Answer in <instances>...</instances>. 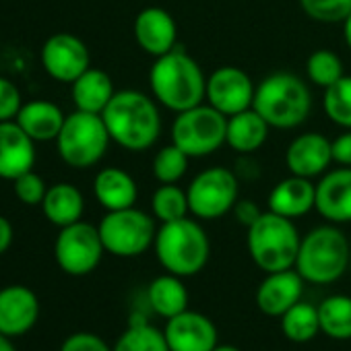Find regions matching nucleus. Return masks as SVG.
Wrapping results in <instances>:
<instances>
[{"label": "nucleus", "instance_id": "f257e3e1", "mask_svg": "<svg viewBox=\"0 0 351 351\" xmlns=\"http://www.w3.org/2000/svg\"><path fill=\"white\" fill-rule=\"evenodd\" d=\"M149 85L155 101L176 114L203 104L207 95V77L201 64L178 46L155 58Z\"/></svg>", "mask_w": 351, "mask_h": 351}, {"label": "nucleus", "instance_id": "f03ea898", "mask_svg": "<svg viewBox=\"0 0 351 351\" xmlns=\"http://www.w3.org/2000/svg\"><path fill=\"white\" fill-rule=\"evenodd\" d=\"M110 138L126 151H147L161 134V116L155 101L143 91H116L101 112Z\"/></svg>", "mask_w": 351, "mask_h": 351}, {"label": "nucleus", "instance_id": "7ed1b4c3", "mask_svg": "<svg viewBox=\"0 0 351 351\" xmlns=\"http://www.w3.org/2000/svg\"><path fill=\"white\" fill-rule=\"evenodd\" d=\"M153 248L159 265L178 277H193L201 273L211 254L207 232L191 217L161 223L155 234Z\"/></svg>", "mask_w": 351, "mask_h": 351}, {"label": "nucleus", "instance_id": "20e7f679", "mask_svg": "<svg viewBox=\"0 0 351 351\" xmlns=\"http://www.w3.org/2000/svg\"><path fill=\"white\" fill-rule=\"evenodd\" d=\"M252 108L271 128L287 130L306 122L312 108V95L300 77L291 73H273L256 85Z\"/></svg>", "mask_w": 351, "mask_h": 351}, {"label": "nucleus", "instance_id": "39448f33", "mask_svg": "<svg viewBox=\"0 0 351 351\" xmlns=\"http://www.w3.org/2000/svg\"><path fill=\"white\" fill-rule=\"evenodd\" d=\"M349 267L351 248L345 234L335 226H320L302 238L293 269L308 283L328 285L341 279Z\"/></svg>", "mask_w": 351, "mask_h": 351}, {"label": "nucleus", "instance_id": "423d86ee", "mask_svg": "<svg viewBox=\"0 0 351 351\" xmlns=\"http://www.w3.org/2000/svg\"><path fill=\"white\" fill-rule=\"evenodd\" d=\"M300 234L293 219L277 215L273 211L263 213L248 228V252L254 265L265 273H277L295 267L300 252Z\"/></svg>", "mask_w": 351, "mask_h": 351}, {"label": "nucleus", "instance_id": "0eeeda50", "mask_svg": "<svg viewBox=\"0 0 351 351\" xmlns=\"http://www.w3.org/2000/svg\"><path fill=\"white\" fill-rule=\"evenodd\" d=\"M110 141L112 138L101 114L75 110L62 124V130L56 138V149L66 165L75 169H87L101 161Z\"/></svg>", "mask_w": 351, "mask_h": 351}, {"label": "nucleus", "instance_id": "6e6552de", "mask_svg": "<svg viewBox=\"0 0 351 351\" xmlns=\"http://www.w3.org/2000/svg\"><path fill=\"white\" fill-rule=\"evenodd\" d=\"M228 116L209 104H199L176 116L171 124V143L189 157H207L226 143Z\"/></svg>", "mask_w": 351, "mask_h": 351}, {"label": "nucleus", "instance_id": "1a4fd4ad", "mask_svg": "<svg viewBox=\"0 0 351 351\" xmlns=\"http://www.w3.org/2000/svg\"><path fill=\"white\" fill-rule=\"evenodd\" d=\"M97 230L106 252L120 258L141 256L153 246L157 234L153 217L136 207L108 211Z\"/></svg>", "mask_w": 351, "mask_h": 351}, {"label": "nucleus", "instance_id": "9d476101", "mask_svg": "<svg viewBox=\"0 0 351 351\" xmlns=\"http://www.w3.org/2000/svg\"><path fill=\"white\" fill-rule=\"evenodd\" d=\"M186 195L191 213L197 219H219L238 203V176L223 165L207 167L189 184Z\"/></svg>", "mask_w": 351, "mask_h": 351}, {"label": "nucleus", "instance_id": "9b49d317", "mask_svg": "<svg viewBox=\"0 0 351 351\" xmlns=\"http://www.w3.org/2000/svg\"><path fill=\"white\" fill-rule=\"evenodd\" d=\"M106 248L99 236V230L91 223L77 221L73 226L60 228V234L54 242L56 265L73 277L89 275L101 263Z\"/></svg>", "mask_w": 351, "mask_h": 351}, {"label": "nucleus", "instance_id": "f8f14e48", "mask_svg": "<svg viewBox=\"0 0 351 351\" xmlns=\"http://www.w3.org/2000/svg\"><path fill=\"white\" fill-rule=\"evenodd\" d=\"M256 85L250 75L240 66H221L207 79V104L219 110L223 116L240 114L252 108Z\"/></svg>", "mask_w": 351, "mask_h": 351}, {"label": "nucleus", "instance_id": "ddd939ff", "mask_svg": "<svg viewBox=\"0 0 351 351\" xmlns=\"http://www.w3.org/2000/svg\"><path fill=\"white\" fill-rule=\"evenodd\" d=\"M42 64L54 81L75 83L91 66L89 48L73 34H54L42 46Z\"/></svg>", "mask_w": 351, "mask_h": 351}, {"label": "nucleus", "instance_id": "4468645a", "mask_svg": "<svg viewBox=\"0 0 351 351\" xmlns=\"http://www.w3.org/2000/svg\"><path fill=\"white\" fill-rule=\"evenodd\" d=\"M163 335L169 351H211L219 337L213 320L193 310L169 318Z\"/></svg>", "mask_w": 351, "mask_h": 351}, {"label": "nucleus", "instance_id": "2eb2a0df", "mask_svg": "<svg viewBox=\"0 0 351 351\" xmlns=\"http://www.w3.org/2000/svg\"><path fill=\"white\" fill-rule=\"evenodd\" d=\"M40 298L27 285H7L0 289V332L21 337L40 320Z\"/></svg>", "mask_w": 351, "mask_h": 351}, {"label": "nucleus", "instance_id": "dca6fc26", "mask_svg": "<svg viewBox=\"0 0 351 351\" xmlns=\"http://www.w3.org/2000/svg\"><path fill=\"white\" fill-rule=\"evenodd\" d=\"M332 161V141L320 132H304L295 136L285 151V165L289 173L302 178H316L326 173Z\"/></svg>", "mask_w": 351, "mask_h": 351}, {"label": "nucleus", "instance_id": "f3484780", "mask_svg": "<svg viewBox=\"0 0 351 351\" xmlns=\"http://www.w3.org/2000/svg\"><path fill=\"white\" fill-rule=\"evenodd\" d=\"M132 32L138 48L153 58L171 52L178 40V27H176L173 17L161 7L143 9L134 19Z\"/></svg>", "mask_w": 351, "mask_h": 351}, {"label": "nucleus", "instance_id": "a211bd4d", "mask_svg": "<svg viewBox=\"0 0 351 351\" xmlns=\"http://www.w3.org/2000/svg\"><path fill=\"white\" fill-rule=\"evenodd\" d=\"M36 165V141L15 122H0V180L13 182Z\"/></svg>", "mask_w": 351, "mask_h": 351}, {"label": "nucleus", "instance_id": "6ab92c4d", "mask_svg": "<svg viewBox=\"0 0 351 351\" xmlns=\"http://www.w3.org/2000/svg\"><path fill=\"white\" fill-rule=\"evenodd\" d=\"M304 279L295 269L267 273L256 289V306L263 314L281 318L291 306L302 300Z\"/></svg>", "mask_w": 351, "mask_h": 351}, {"label": "nucleus", "instance_id": "aec40b11", "mask_svg": "<svg viewBox=\"0 0 351 351\" xmlns=\"http://www.w3.org/2000/svg\"><path fill=\"white\" fill-rule=\"evenodd\" d=\"M314 209L330 223L351 221V167L326 171L316 184Z\"/></svg>", "mask_w": 351, "mask_h": 351}, {"label": "nucleus", "instance_id": "412c9836", "mask_svg": "<svg viewBox=\"0 0 351 351\" xmlns=\"http://www.w3.org/2000/svg\"><path fill=\"white\" fill-rule=\"evenodd\" d=\"M316 205V184L302 176H289L279 180L269 195V211L287 219H298L310 213Z\"/></svg>", "mask_w": 351, "mask_h": 351}, {"label": "nucleus", "instance_id": "4be33fe9", "mask_svg": "<svg viewBox=\"0 0 351 351\" xmlns=\"http://www.w3.org/2000/svg\"><path fill=\"white\" fill-rule=\"evenodd\" d=\"M93 195L106 211H120L134 207L138 186L128 171L120 167H104L93 180Z\"/></svg>", "mask_w": 351, "mask_h": 351}, {"label": "nucleus", "instance_id": "5701e85b", "mask_svg": "<svg viewBox=\"0 0 351 351\" xmlns=\"http://www.w3.org/2000/svg\"><path fill=\"white\" fill-rule=\"evenodd\" d=\"M66 116L54 101L48 99H32L21 106L15 122L36 141V143H48L56 141Z\"/></svg>", "mask_w": 351, "mask_h": 351}, {"label": "nucleus", "instance_id": "b1692460", "mask_svg": "<svg viewBox=\"0 0 351 351\" xmlns=\"http://www.w3.org/2000/svg\"><path fill=\"white\" fill-rule=\"evenodd\" d=\"M114 83L112 77L101 69H87L75 83H71L73 104L81 112L101 114L110 99L114 97Z\"/></svg>", "mask_w": 351, "mask_h": 351}, {"label": "nucleus", "instance_id": "393cba45", "mask_svg": "<svg viewBox=\"0 0 351 351\" xmlns=\"http://www.w3.org/2000/svg\"><path fill=\"white\" fill-rule=\"evenodd\" d=\"M269 128L271 126L265 122V118L254 108H248V110L228 118L226 143L234 151L248 155L252 151H258L267 143Z\"/></svg>", "mask_w": 351, "mask_h": 351}, {"label": "nucleus", "instance_id": "a878e982", "mask_svg": "<svg viewBox=\"0 0 351 351\" xmlns=\"http://www.w3.org/2000/svg\"><path fill=\"white\" fill-rule=\"evenodd\" d=\"M40 207L52 226L66 228L81 221L85 211V199L77 186L69 182H58L54 186H48V193Z\"/></svg>", "mask_w": 351, "mask_h": 351}, {"label": "nucleus", "instance_id": "bb28decb", "mask_svg": "<svg viewBox=\"0 0 351 351\" xmlns=\"http://www.w3.org/2000/svg\"><path fill=\"white\" fill-rule=\"evenodd\" d=\"M147 300L151 310L165 320L189 310V289L182 277L171 273H165L151 281L147 289Z\"/></svg>", "mask_w": 351, "mask_h": 351}, {"label": "nucleus", "instance_id": "cd10ccee", "mask_svg": "<svg viewBox=\"0 0 351 351\" xmlns=\"http://www.w3.org/2000/svg\"><path fill=\"white\" fill-rule=\"evenodd\" d=\"M320 332L330 339L345 341L351 339V298L349 295H330L318 306Z\"/></svg>", "mask_w": 351, "mask_h": 351}, {"label": "nucleus", "instance_id": "c85d7f7f", "mask_svg": "<svg viewBox=\"0 0 351 351\" xmlns=\"http://www.w3.org/2000/svg\"><path fill=\"white\" fill-rule=\"evenodd\" d=\"M281 330L293 343H308L320 332L318 308L306 302H298L281 316Z\"/></svg>", "mask_w": 351, "mask_h": 351}, {"label": "nucleus", "instance_id": "c756f323", "mask_svg": "<svg viewBox=\"0 0 351 351\" xmlns=\"http://www.w3.org/2000/svg\"><path fill=\"white\" fill-rule=\"evenodd\" d=\"M151 209L161 223L184 219L191 213L189 195L178 184H161L151 199Z\"/></svg>", "mask_w": 351, "mask_h": 351}, {"label": "nucleus", "instance_id": "7c9ffc66", "mask_svg": "<svg viewBox=\"0 0 351 351\" xmlns=\"http://www.w3.org/2000/svg\"><path fill=\"white\" fill-rule=\"evenodd\" d=\"M112 351H169V347L163 330L147 322H134L118 337Z\"/></svg>", "mask_w": 351, "mask_h": 351}, {"label": "nucleus", "instance_id": "2f4dec72", "mask_svg": "<svg viewBox=\"0 0 351 351\" xmlns=\"http://www.w3.org/2000/svg\"><path fill=\"white\" fill-rule=\"evenodd\" d=\"M322 108L330 122L351 130V77L343 75L337 83L324 89Z\"/></svg>", "mask_w": 351, "mask_h": 351}, {"label": "nucleus", "instance_id": "473e14b6", "mask_svg": "<svg viewBox=\"0 0 351 351\" xmlns=\"http://www.w3.org/2000/svg\"><path fill=\"white\" fill-rule=\"evenodd\" d=\"M189 155L178 145H165L153 157V176L161 184H176L189 169Z\"/></svg>", "mask_w": 351, "mask_h": 351}, {"label": "nucleus", "instance_id": "72a5a7b5", "mask_svg": "<svg viewBox=\"0 0 351 351\" xmlns=\"http://www.w3.org/2000/svg\"><path fill=\"white\" fill-rule=\"evenodd\" d=\"M306 73L314 85L326 89L343 77V62L330 50H314L306 60Z\"/></svg>", "mask_w": 351, "mask_h": 351}, {"label": "nucleus", "instance_id": "f704fd0d", "mask_svg": "<svg viewBox=\"0 0 351 351\" xmlns=\"http://www.w3.org/2000/svg\"><path fill=\"white\" fill-rule=\"evenodd\" d=\"M302 11L316 23H343L351 13V0H300Z\"/></svg>", "mask_w": 351, "mask_h": 351}, {"label": "nucleus", "instance_id": "c9c22d12", "mask_svg": "<svg viewBox=\"0 0 351 351\" xmlns=\"http://www.w3.org/2000/svg\"><path fill=\"white\" fill-rule=\"evenodd\" d=\"M13 193L19 199V203L36 207V205H42L44 197L48 193V186H46L44 178L38 171L29 169V171L21 173L19 178L13 180Z\"/></svg>", "mask_w": 351, "mask_h": 351}, {"label": "nucleus", "instance_id": "e433bc0d", "mask_svg": "<svg viewBox=\"0 0 351 351\" xmlns=\"http://www.w3.org/2000/svg\"><path fill=\"white\" fill-rule=\"evenodd\" d=\"M21 106H23V99H21V91L17 89V85L7 77H0V122L15 120Z\"/></svg>", "mask_w": 351, "mask_h": 351}, {"label": "nucleus", "instance_id": "4c0bfd02", "mask_svg": "<svg viewBox=\"0 0 351 351\" xmlns=\"http://www.w3.org/2000/svg\"><path fill=\"white\" fill-rule=\"evenodd\" d=\"M60 351H112V347L93 332H75L62 341Z\"/></svg>", "mask_w": 351, "mask_h": 351}, {"label": "nucleus", "instance_id": "58836bf2", "mask_svg": "<svg viewBox=\"0 0 351 351\" xmlns=\"http://www.w3.org/2000/svg\"><path fill=\"white\" fill-rule=\"evenodd\" d=\"M332 161H337L339 165L351 167V130L339 134L332 141Z\"/></svg>", "mask_w": 351, "mask_h": 351}, {"label": "nucleus", "instance_id": "ea45409f", "mask_svg": "<svg viewBox=\"0 0 351 351\" xmlns=\"http://www.w3.org/2000/svg\"><path fill=\"white\" fill-rule=\"evenodd\" d=\"M234 215H236V219L242 223V226H246V228H250L261 215H263V211H261V207L256 205V203H252V201H248V199H244V201H238L236 205H234Z\"/></svg>", "mask_w": 351, "mask_h": 351}, {"label": "nucleus", "instance_id": "a19ab883", "mask_svg": "<svg viewBox=\"0 0 351 351\" xmlns=\"http://www.w3.org/2000/svg\"><path fill=\"white\" fill-rule=\"evenodd\" d=\"M13 236H15L13 223H11L5 215H0V256H3V254L11 248Z\"/></svg>", "mask_w": 351, "mask_h": 351}, {"label": "nucleus", "instance_id": "79ce46f5", "mask_svg": "<svg viewBox=\"0 0 351 351\" xmlns=\"http://www.w3.org/2000/svg\"><path fill=\"white\" fill-rule=\"evenodd\" d=\"M0 351H17V347L13 345L11 337H7L3 332H0Z\"/></svg>", "mask_w": 351, "mask_h": 351}, {"label": "nucleus", "instance_id": "37998d69", "mask_svg": "<svg viewBox=\"0 0 351 351\" xmlns=\"http://www.w3.org/2000/svg\"><path fill=\"white\" fill-rule=\"evenodd\" d=\"M343 38H345V44L351 48V13H349V17L343 21Z\"/></svg>", "mask_w": 351, "mask_h": 351}, {"label": "nucleus", "instance_id": "c03bdc74", "mask_svg": "<svg viewBox=\"0 0 351 351\" xmlns=\"http://www.w3.org/2000/svg\"><path fill=\"white\" fill-rule=\"evenodd\" d=\"M211 351H240V349L234 347V345H219V343H217Z\"/></svg>", "mask_w": 351, "mask_h": 351}]
</instances>
